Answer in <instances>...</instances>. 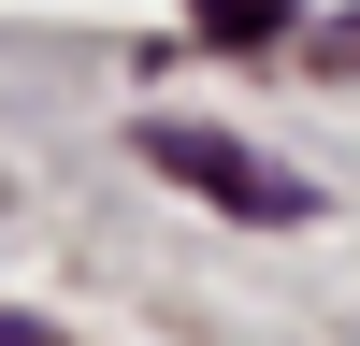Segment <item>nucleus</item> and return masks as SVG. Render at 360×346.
Returning <instances> with one entry per match:
<instances>
[{
    "instance_id": "1",
    "label": "nucleus",
    "mask_w": 360,
    "mask_h": 346,
    "mask_svg": "<svg viewBox=\"0 0 360 346\" xmlns=\"http://www.w3.org/2000/svg\"><path fill=\"white\" fill-rule=\"evenodd\" d=\"M130 159H144V173H173L188 202H217V217H245V231H303V217H317V188H288L259 144L188 130V115H144V130H130Z\"/></svg>"
},
{
    "instance_id": "2",
    "label": "nucleus",
    "mask_w": 360,
    "mask_h": 346,
    "mask_svg": "<svg viewBox=\"0 0 360 346\" xmlns=\"http://www.w3.org/2000/svg\"><path fill=\"white\" fill-rule=\"evenodd\" d=\"M188 29L231 44V58H259V44H303V0H188Z\"/></svg>"
},
{
    "instance_id": "3",
    "label": "nucleus",
    "mask_w": 360,
    "mask_h": 346,
    "mask_svg": "<svg viewBox=\"0 0 360 346\" xmlns=\"http://www.w3.org/2000/svg\"><path fill=\"white\" fill-rule=\"evenodd\" d=\"M303 58L317 72H360V15H303Z\"/></svg>"
}]
</instances>
